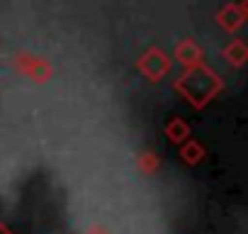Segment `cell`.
<instances>
[{
  "instance_id": "277c9868",
  "label": "cell",
  "mask_w": 248,
  "mask_h": 234,
  "mask_svg": "<svg viewBox=\"0 0 248 234\" xmlns=\"http://www.w3.org/2000/svg\"><path fill=\"white\" fill-rule=\"evenodd\" d=\"M226 54L231 56V61L241 64V61L248 56V49H246V47H241V44H233V47H229V49H226Z\"/></svg>"
},
{
  "instance_id": "7a4b0ae2",
  "label": "cell",
  "mask_w": 248,
  "mask_h": 234,
  "mask_svg": "<svg viewBox=\"0 0 248 234\" xmlns=\"http://www.w3.org/2000/svg\"><path fill=\"white\" fill-rule=\"evenodd\" d=\"M219 20H221V25H224V27L233 30V27H238V25H241V10H236V8H226V10L219 15Z\"/></svg>"
},
{
  "instance_id": "6da1fadb",
  "label": "cell",
  "mask_w": 248,
  "mask_h": 234,
  "mask_svg": "<svg viewBox=\"0 0 248 234\" xmlns=\"http://www.w3.org/2000/svg\"><path fill=\"white\" fill-rule=\"evenodd\" d=\"M166 59H163V54L161 51H149L146 56H144V61H141V68L144 71H149V73H161V71H166Z\"/></svg>"
},
{
  "instance_id": "3957f363",
  "label": "cell",
  "mask_w": 248,
  "mask_h": 234,
  "mask_svg": "<svg viewBox=\"0 0 248 234\" xmlns=\"http://www.w3.org/2000/svg\"><path fill=\"white\" fill-rule=\"evenodd\" d=\"M178 56H180L183 61H195V56H197V47L190 44V42H185V44L178 49Z\"/></svg>"
}]
</instances>
